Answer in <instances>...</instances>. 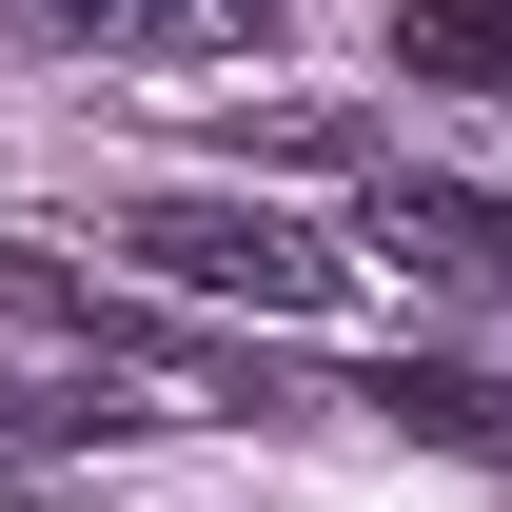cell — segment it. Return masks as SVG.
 <instances>
[{
	"label": "cell",
	"mask_w": 512,
	"mask_h": 512,
	"mask_svg": "<svg viewBox=\"0 0 512 512\" xmlns=\"http://www.w3.org/2000/svg\"><path fill=\"white\" fill-rule=\"evenodd\" d=\"M355 256H394L414 296H473V316H493V296H512V197H473V178H375V237H355Z\"/></svg>",
	"instance_id": "obj_2"
},
{
	"label": "cell",
	"mask_w": 512,
	"mask_h": 512,
	"mask_svg": "<svg viewBox=\"0 0 512 512\" xmlns=\"http://www.w3.org/2000/svg\"><path fill=\"white\" fill-rule=\"evenodd\" d=\"M119 256L158 296H237V316H335V296H355V256L296 237V217H256V197H138Z\"/></svg>",
	"instance_id": "obj_1"
},
{
	"label": "cell",
	"mask_w": 512,
	"mask_h": 512,
	"mask_svg": "<svg viewBox=\"0 0 512 512\" xmlns=\"http://www.w3.org/2000/svg\"><path fill=\"white\" fill-rule=\"evenodd\" d=\"M394 60H414V79H512V0H414Z\"/></svg>",
	"instance_id": "obj_3"
},
{
	"label": "cell",
	"mask_w": 512,
	"mask_h": 512,
	"mask_svg": "<svg viewBox=\"0 0 512 512\" xmlns=\"http://www.w3.org/2000/svg\"><path fill=\"white\" fill-rule=\"evenodd\" d=\"M138 60H237V40H276V0H119Z\"/></svg>",
	"instance_id": "obj_5"
},
{
	"label": "cell",
	"mask_w": 512,
	"mask_h": 512,
	"mask_svg": "<svg viewBox=\"0 0 512 512\" xmlns=\"http://www.w3.org/2000/svg\"><path fill=\"white\" fill-rule=\"evenodd\" d=\"M217 138H237V158H375L355 99H217Z\"/></svg>",
	"instance_id": "obj_4"
},
{
	"label": "cell",
	"mask_w": 512,
	"mask_h": 512,
	"mask_svg": "<svg viewBox=\"0 0 512 512\" xmlns=\"http://www.w3.org/2000/svg\"><path fill=\"white\" fill-rule=\"evenodd\" d=\"M20 40H119V0H0Z\"/></svg>",
	"instance_id": "obj_6"
}]
</instances>
